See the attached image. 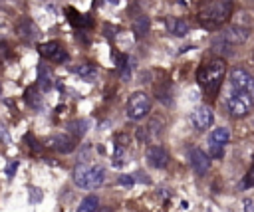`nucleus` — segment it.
<instances>
[{"label":"nucleus","instance_id":"nucleus-1","mask_svg":"<svg viewBox=\"0 0 254 212\" xmlns=\"http://www.w3.org/2000/svg\"><path fill=\"white\" fill-rule=\"evenodd\" d=\"M224 71H226V61L222 57H214L208 63L198 67L196 81H198V85L202 87V91L206 95H214L218 91V87L222 83V77H224Z\"/></svg>","mask_w":254,"mask_h":212},{"label":"nucleus","instance_id":"nucleus-2","mask_svg":"<svg viewBox=\"0 0 254 212\" xmlns=\"http://www.w3.org/2000/svg\"><path fill=\"white\" fill-rule=\"evenodd\" d=\"M73 182L75 186L83 188V190H95L103 184L105 180V170L103 166L99 164H85V162H79L75 164L73 168Z\"/></svg>","mask_w":254,"mask_h":212},{"label":"nucleus","instance_id":"nucleus-3","mask_svg":"<svg viewBox=\"0 0 254 212\" xmlns=\"http://www.w3.org/2000/svg\"><path fill=\"white\" fill-rule=\"evenodd\" d=\"M230 10H232L230 2H224V0L222 2H212V4L206 6V10L200 12V22L206 28H216L230 16Z\"/></svg>","mask_w":254,"mask_h":212},{"label":"nucleus","instance_id":"nucleus-4","mask_svg":"<svg viewBox=\"0 0 254 212\" xmlns=\"http://www.w3.org/2000/svg\"><path fill=\"white\" fill-rule=\"evenodd\" d=\"M149 111H151V97H149L147 93H143V91L131 93V97L127 99V105H125V115H127V119L139 121V119H143Z\"/></svg>","mask_w":254,"mask_h":212},{"label":"nucleus","instance_id":"nucleus-5","mask_svg":"<svg viewBox=\"0 0 254 212\" xmlns=\"http://www.w3.org/2000/svg\"><path fill=\"white\" fill-rule=\"evenodd\" d=\"M230 89L232 91H240V93H246L252 101H254V77L242 69V67H234L230 71Z\"/></svg>","mask_w":254,"mask_h":212},{"label":"nucleus","instance_id":"nucleus-6","mask_svg":"<svg viewBox=\"0 0 254 212\" xmlns=\"http://www.w3.org/2000/svg\"><path fill=\"white\" fill-rule=\"evenodd\" d=\"M252 105H254V101L246 93H240V91H232L230 89V95L226 99V107H228V111H230L232 117H246L250 113Z\"/></svg>","mask_w":254,"mask_h":212},{"label":"nucleus","instance_id":"nucleus-7","mask_svg":"<svg viewBox=\"0 0 254 212\" xmlns=\"http://www.w3.org/2000/svg\"><path fill=\"white\" fill-rule=\"evenodd\" d=\"M212 121H214V115H212L210 107H206V105H198L190 113V123L196 131H206L212 125Z\"/></svg>","mask_w":254,"mask_h":212},{"label":"nucleus","instance_id":"nucleus-8","mask_svg":"<svg viewBox=\"0 0 254 212\" xmlns=\"http://www.w3.org/2000/svg\"><path fill=\"white\" fill-rule=\"evenodd\" d=\"M38 52L42 57H48L56 63H64L67 59V52L58 44V42H44L38 46Z\"/></svg>","mask_w":254,"mask_h":212},{"label":"nucleus","instance_id":"nucleus-9","mask_svg":"<svg viewBox=\"0 0 254 212\" xmlns=\"http://www.w3.org/2000/svg\"><path fill=\"white\" fill-rule=\"evenodd\" d=\"M189 162H190L192 170H194L198 176L206 174V170H208V166H210L208 155H206L204 151H200L198 147H190V149H189Z\"/></svg>","mask_w":254,"mask_h":212},{"label":"nucleus","instance_id":"nucleus-10","mask_svg":"<svg viewBox=\"0 0 254 212\" xmlns=\"http://www.w3.org/2000/svg\"><path fill=\"white\" fill-rule=\"evenodd\" d=\"M145 159H147V162H149L153 168H165V166L169 164V153H167L161 145L149 147L147 153H145Z\"/></svg>","mask_w":254,"mask_h":212},{"label":"nucleus","instance_id":"nucleus-11","mask_svg":"<svg viewBox=\"0 0 254 212\" xmlns=\"http://www.w3.org/2000/svg\"><path fill=\"white\" fill-rule=\"evenodd\" d=\"M250 32L248 28H242V26H230L226 28L222 34H220V40L224 44H230V46H236V44H244L248 40Z\"/></svg>","mask_w":254,"mask_h":212},{"label":"nucleus","instance_id":"nucleus-12","mask_svg":"<svg viewBox=\"0 0 254 212\" xmlns=\"http://www.w3.org/2000/svg\"><path fill=\"white\" fill-rule=\"evenodd\" d=\"M46 145L50 147V149H54V151H58V153H71L73 149H75V139L73 137H69V135H54V137H50L48 141H46Z\"/></svg>","mask_w":254,"mask_h":212},{"label":"nucleus","instance_id":"nucleus-13","mask_svg":"<svg viewBox=\"0 0 254 212\" xmlns=\"http://www.w3.org/2000/svg\"><path fill=\"white\" fill-rule=\"evenodd\" d=\"M16 34L28 42L32 40H38L40 38V28L30 20V18H22L18 24H16Z\"/></svg>","mask_w":254,"mask_h":212},{"label":"nucleus","instance_id":"nucleus-14","mask_svg":"<svg viewBox=\"0 0 254 212\" xmlns=\"http://www.w3.org/2000/svg\"><path fill=\"white\" fill-rule=\"evenodd\" d=\"M167 30L171 36H177V38H183L189 34V24L181 18H167Z\"/></svg>","mask_w":254,"mask_h":212},{"label":"nucleus","instance_id":"nucleus-15","mask_svg":"<svg viewBox=\"0 0 254 212\" xmlns=\"http://www.w3.org/2000/svg\"><path fill=\"white\" fill-rule=\"evenodd\" d=\"M52 85H54V75H52L50 67L44 65V63H40L38 65V87L42 91H50Z\"/></svg>","mask_w":254,"mask_h":212},{"label":"nucleus","instance_id":"nucleus-16","mask_svg":"<svg viewBox=\"0 0 254 212\" xmlns=\"http://www.w3.org/2000/svg\"><path fill=\"white\" fill-rule=\"evenodd\" d=\"M65 14H67V20H69V24H71V26H75V28H87V26H91V20H89V16H85V14H79L75 8H65Z\"/></svg>","mask_w":254,"mask_h":212},{"label":"nucleus","instance_id":"nucleus-17","mask_svg":"<svg viewBox=\"0 0 254 212\" xmlns=\"http://www.w3.org/2000/svg\"><path fill=\"white\" fill-rule=\"evenodd\" d=\"M71 71L77 73V75H79L81 79H85V81H91V79H95V75H97V69H95V65H91V63H77V65L71 67Z\"/></svg>","mask_w":254,"mask_h":212},{"label":"nucleus","instance_id":"nucleus-18","mask_svg":"<svg viewBox=\"0 0 254 212\" xmlns=\"http://www.w3.org/2000/svg\"><path fill=\"white\" fill-rule=\"evenodd\" d=\"M228 141H230V131H228L226 127H216V129H212V131H210L208 143H214V145L224 147Z\"/></svg>","mask_w":254,"mask_h":212},{"label":"nucleus","instance_id":"nucleus-19","mask_svg":"<svg viewBox=\"0 0 254 212\" xmlns=\"http://www.w3.org/2000/svg\"><path fill=\"white\" fill-rule=\"evenodd\" d=\"M149 28H151V20H149L145 14H141V16L135 18V22H133V32H135L137 38L149 34Z\"/></svg>","mask_w":254,"mask_h":212},{"label":"nucleus","instance_id":"nucleus-20","mask_svg":"<svg viewBox=\"0 0 254 212\" xmlns=\"http://www.w3.org/2000/svg\"><path fill=\"white\" fill-rule=\"evenodd\" d=\"M24 99H26V103H28L30 107H34V109H40V107H42V97H40V93H38L36 87H28V89L24 91Z\"/></svg>","mask_w":254,"mask_h":212},{"label":"nucleus","instance_id":"nucleus-21","mask_svg":"<svg viewBox=\"0 0 254 212\" xmlns=\"http://www.w3.org/2000/svg\"><path fill=\"white\" fill-rule=\"evenodd\" d=\"M67 129H69L71 137L79 139V137H83L85 131H87V121H83V119H75V121H71V123L67 125Z\"/></svg>","mask_w":254,"mask_h":212},{"label":"nucleus","instance_id":"nucleus-22","mask_svg":"<svg viewBox=\"0 0 254 212\" xmlns=\"http://www.w3.org/2000/svg\"><path fill=\"white\" fill-rule=\"evenodd\" d=\"M97 208H99L97 196H85V198L79 202L77 212H97Z\"/></svg>","mask_w":254,"mask_h":212},{"label":"nucleus","instance_id":"nucleus-23","mask_svg":"<svg viewBox=\"0 0 254 212\" xmlns=\"http://www.w3.org/2000/svg\"><path fill=\"white\" fill-rule=\"evenodd\" d=\"M125 160H127V153H125L123 145L115 143V153H113V162H111V164H113L115 168H119V166L125 164Z\"/></svg>","mask_w":254,"mask_h":212},{"label":"nucleus","instance_id":"nucleus-24","mask_svg":"<svg viewBox=\"0 0 254 212\" xmlns=\"http://www.w3.org/2000/svg\"><path fill=\"white\" fill-rule=\"evenodd\" d=\"M157 99L161 101V103H165V105H171V97H173V93H171V85H167V87H159L157 85Z\"/></svg>","mask_w":254,"mask_h":212},{"label":"nucleus","instance_id":"nucleus-25","mask_svg":"<svg viewBox=\"0 0 254 212\" xmlns=\"http://www.w3.org/2000/svg\"><path fill=\"white\" fill-rule=\"evenodd\" d=\"M222 159L224 157V147L220 145H214V143H208V159Z\"/></svg>","mask_w":254,"mask_h":212},{"label":"nucleus","instance_id":"nucleus-26","mask_svg":"<svg viewBox=\"0 0 254 212\" xmlns=\"http://www.w3.org/2000/svg\"><path fill=\"white\" fill-rule=\"evenodd\" d=\"M117 180H119V184H121V186H127V188L135 184V176H133V174H121Z\"/></svg>","mask_w":254,"mask_h":212},{"label":"nucleus","instance_id":"nucleus-27","mask_svg":"<svg viewBox=\"0 0 254 212\" xmlns=\"http://www.w3.org/2000/svg\"><path fill=\"white\" fill-rule=\"evenodd\" d=\"M16 170H18V160H12L10 164H6V176H8V180H10V178H14Z\"/></svg>","mask_w":254,"mask_h":212},{"label":"nucleus","instance_id":"nucleus-28","mask_svg":"<svg viewBox=\"0 0 254 212\" xmlns=\"http://www.w3.org/2000/svg\"><path fill=\"white\" fill-rule=\"evenodd\" d=\"M244 186H254V164L250 166V170H248V174L244 178Z\"/></svg>","mask_w":254,"mask_h":212},{"label":"nucleus","instance_id":"nucleus-29","mask_svg":"<svg viewBox=\"0 0 254 212\" xmlns=\"http://www.w3.org/2000/svg\"><path fill=\"white\" fill-rule=\"evenodd\" d=\"M244 212H254V200L252 198H244Z\"/></svg>","mask_w":254,"mask_h":212},{"label":"nucleus","instance_id":"nucleus-30","mask_svg":"<svg viewBox=\"0 0 254 212\" xmlns=\"http://www.w3.org/2000/svg\"><path fill=\"white\" fill-rule=\"evenodd\" d=\"M4 55H6V46L0 42V63H2V59H4Z\"/></svg>","mask_w":254,"mask_h":212},{"label":"nucleus","instance_id":"nucleus-31","mask_svg":"<svg viewBox=\"0 0 254 212\" xmlns=\"http://www.w3.org/2000/svg\"><path fill=\"white\" fill-rule=\"evenodd\" d=\"M99 212H111V208H101Z\"/></svg>","mask_w":254,"mask_h":212},{"label":"nucleus","instance_id":"nucleus-32","mask_svg":"<svg viewBox=\"0 0 254 212\" xmlns=\"http://www.w3.org/2000/svg\"><path fill=\"white\" fill-rule=\"evenodd\" d=\"M0 95H2V85H0Z\"/></svg>","mask_w":254,"mask_h":212}]
</instances>
